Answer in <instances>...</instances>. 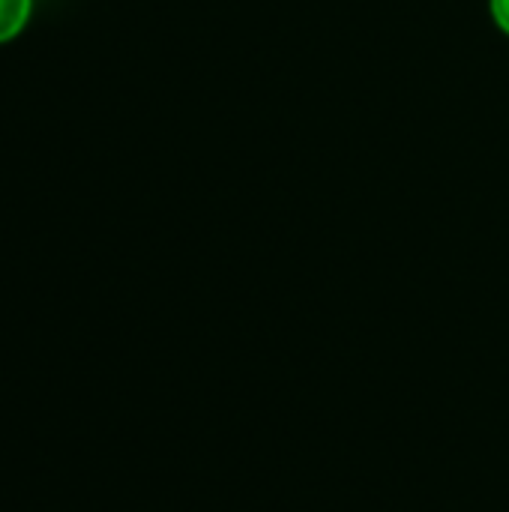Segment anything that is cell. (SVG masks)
Masks as SVG:
<instances>
[{
    "mask_svg": "<svg viewBox=\"0 0 509 512\" xmlns=\"http://www.w3.org/2000/svg\"><path fill=\"white\" fill-rule=\"evenodd\" d=\"M30 9H33V0H0V45L24 30Z\"/></svg>",
    "mask_w": 509,
    "mask_h": 512,
    "instance_id": "cell-1",
    "label": "cell"
},
{
    "mask_svg": "<svg viewBox=\"0 0 509 512\" xmlns=\"http://www.w3.org/2000/svg\"><path fill=\"white\" fill-rule=\"evenodd\" d=\"M489 12H492V21L498 24V30H504L509 36V0H489Z\"/></svg>",
    "mask_w": 509,
    "mask_h": 512,
    "instance_id": "cell-2",
    "label": "cell"
}]
</instances>
